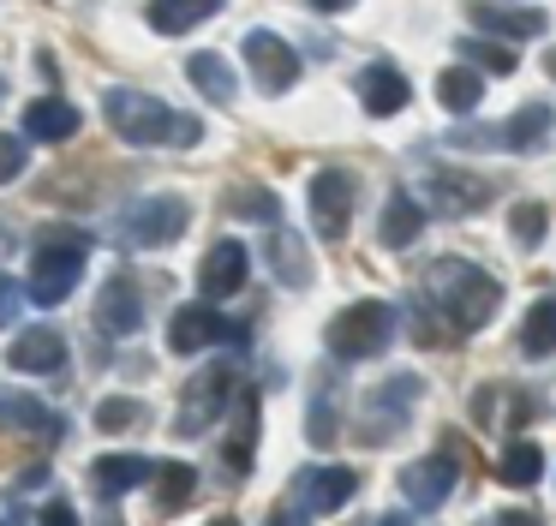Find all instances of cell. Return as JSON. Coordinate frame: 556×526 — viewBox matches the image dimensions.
Returning <instances> with one entry per match:
<instances>
[{
	"label": "cell",
	"mask_w": 556,
	"mask_h": 526,
	"mask_svg": "<svg viewBox=\"0 0 556 526\" xmlns=\"http://www.w3.org/2000/svg\"><path fill=\"white\" fill-rule=\"evenodd\" d=\"M419 305L431 311L437 323H448V335H472V329H484V323L496 317L503 287L467 258H437L431 270H425V299Z\"/></svg>",
	"instance_id": "obj_1"
},
{
	"label": "cell",
	"mask_w": 556,
	"mask_h": 526,
	"mask_svg": "<svg viewBox=\"0 0 556 526\" xmlns=\"http://www.w3.org/2000/svg\"><path fill=\"white\" fill-rule=\"evenodd\" d=\"M102 114L121 132V143H138V150H150V143H180V150H192V143L204 138V126H198L192 114H174L168 102H156V96H144V90H109Z\"/></svg>",
	"instance_id": "obj_2"
},
{
	"label": "cell",
	"mask_w": 556,
	"mask_h": 526,
	"mask_svg": "<svg viewBox=\"0 0 556 526\" xmlns=\"http://www.w3.org/2000/svg\"><path fill=\"white\" fill-rule=\"evenodd\" d=\"M85 263H90V234H78V227H49V234L37 239V251H30L25 293L37 299V305H61V299H73Z\"/></svg>",
	"instance_id": "obj_3"
},
{
	"label": "cell",
	"mask_w": 556,
	"mask_h": 526,
	"mask_svg": "<svg viewBox=\"0 0 556 526\" xmlns=\"http://www.w3.org/2000/svg\"><path fill=\"white\" fill-rule=\"evenodd\" d=\"M329 353L336 359H377L389 341H395V305H383V299H359V305L336 311L329 317Z\"/></svg>",
	"instance_id": "obj_4"
},
{
	"label": "cell",
	"mask_w": 556,
	"mask_h": 526,
	"mask_svg": "<svg viewBox=\"0 0 556 526\" xmlns=\"http://www.w3.org/2000/svg\"><path fill=\"white\" fill-rule=\"evenodd\" d=\"M186 222H192L186 198H168V191H162V198L126 203V210H121V239H126V246H138V251H156V246H168V239H180Z\"/></svg>",
	"instance_id": "obj_5"
},
{
	"label": "cell",
	"mask_w": 556,
	"mask_h": 526,
	"mask_svg": "<svg viewBox=\"0 0 556 526\" xmlns=\"http://www.w3.org/2000/svg\"><path fill=\"white\" fill-rule=\"evenodd\" d=\"M413 401H419V377H389V383H377L371 394H365V406H359V442H395L401 430H407V413H413Z\"/></svg>",
	"instance_id": "obj_6"
},
{
	"label": "cell",
	"mask_w": 556,
	"mask_h": 526,
	"mask_svg": "<svg viewBox=\"0 0 556 526\" xmlns=\"http://www.w3.org/2000/svg\"><path fill=\"white\" fill-rule=\"evenodd\" d=\"M228 394H233V365L198 371V377L186 383V401H180V418H174V430H180V437H204V430L222 418Z\"/></svg>",
	"instance_id": "obj_7"
},
{
	"label": "cell",
	"mask_w": 556,
	"mask_h": 526,
	"mask_svg": "<svg viewBox=\"0 0 556 526\" xmlns=\"http://www.w3.org/2000/svg\"><path fill=\"white\" fill-rule=\"evenodd\" d=\"M353 203H359V179H353L348 167H324V174H312V227L324 239L348 234Z\"/></svg>",
	"instance_id": "obj_8"
},
{
	"label": "cell",
	"mask_w": 556,
	"mask_h": 526,
	"mask_svg": "<svg viewBox=\"0 0 556 526\" xmlns=\"http://www.w3.org/2000/svg\"><path fill=\"white\" fill-rule=\"evenodd\" d=\"M353 490H359V473H353V466H305V473L293 478V502H300L305 514H336L341 502H353Z\"/></svg>",
	"instance_id": "obj_9"
},
{
	"label": "cell",
	"mask_w": 556,
	"mask_h": 526,
	"mask_svg": "<svg viewBox=\"0 0 556 526\" xmlns=\"http://www.w3.org/2000/svg\"><path fill=\"white\" fill-rule=\"evenodd\" d=\"M245 66H252V78L264 84L269 96H281L293 78H300V54H293L276 30H252V36H245Z\"/></svg>",
	"instance_id": "obj_10"
},
{
	"label": "cell",
	"mask_w": 556,
	"mask_h": 526,
	"mask_svg": "<svg viewBox=\"0 0 556 526\" xmlns=\"http://www.w3.org/2000/svg\"><path fill=\"white\" fill-rule=\"evenodd\" d=\"M425 198H431V210H443V215H472V210L491 203V179L460 174V167H431V174H425Z\"/></svg>",
	"instance_id": "obj_11"
},
{
	"label": "cell",
	"mask_w": 556,
	"mask_h": 526,
	"mask_svg": "<svg viewBox=\"0 0 556 526\" xmlns=\"http://www.w3.org/2000/svg\"><path fill=\"white\" fill-rule=\"evenodd\" d=\"M455 478H460L455 454H425V461L401 466V497H407L413 509H443Z\"/></svg>",
	"instance_id": "obj_12"
},
{
	"label": "cell",
	"mask_w": 556,
	"mask_h": 526,
	"mask_svg": "<svg viewBox=\"0 0 556 526\" xmlns=\"http://www.w3.org/2000/svg\"><path fill=\"white\" fill-rule=\"evenodd\" d=\"M222 335H240V329L216 311V299H210V305H180L168 317V347L174 353H204V347L222 341Z\"/></svg>",
	"instance_id": "obj_13"
},
{
	"label": "cell",
	"mask_w": 556,
	"mask_h": 526,
	"mask_svg": "<svg viewBox=\"0 0 556 526\" xmlns=\"http://www.w3.org/2000/svg\"><path fill=\"white\" fill-rule=\"evenodd\" d=\"M467 18L479 24L484 36H508V42H527V36L551 30V18H544L539 7H527V0H520V7H503V0H472Z\"/></svg>",
	"instance_id": "obj_14"
},
{
	"label": "cell",
	"mask_w": 556,
	"mask_h": 526,
	"mask_svg": "<svg viewBox=\"0 0 556 526\" xmlns=\"http://www.w3.org/2000/svg\"><path fill=\"white\" fill-rule=\"evenodd\" d=\"M245 275H252V258H245L240 239H216V246L204 251V270H198V287H204L210 299H233L245 287Z\"/></svg>",
	"instance_id": "obj_15"
},
{
	"label": "cell",
	"mask_w": 556,
	"mask_h": 526,
	"mask_svg": "<svg viewBox=\"0 0 556 526\" xmlns=\"http://www.w3.org/2000/svg\"><path fill=\"white\" fill-rule=\"evenodd\" d=\"M7 365L30 371V377H54V371L66 365V335L49 329V323H37V329H25L13 347H7Z\"/></svg>",
	"instance_id": "obj_16"
},
{
	"label": "cell",
	"mask_w": 556,
	"mask_h": 526,
	"mask_svg": "<svg viewBox=\"0 0 556 526\" xmlns=\"http://www.w3.org/2000/svg\"><path fill=\"white\" fill-rule=\"evenodd\" d=\"M551 126H556L551 108L527 102L520 114H508V126H491V143L496 150H515V155H539L544 143H551Z\"/></svg>",
	"instance_id": "obj_17"
},
{
	"label": "cell",
	"mask_w": 556,
	"mask_h": 526,
	"mask_svg": "<svg viewBox=\"0 0 556 526\" xmlns=\"http://www.w3.org/2000/svg\"><path fill=\"white\" fill-rule=\"evenodd\" d=\"M138 323H144V299H138V287L126 281V275H114L97 299V329L102 335H132Z\"/></svg>",
	"instance_id": "obj_18"
},
{
	"label": "cell",
	"mask_w": 556,
	"mask_h": 526,
	"mask_svg": "<svg viewBox=\"0 0 556 526\" xmlns=\"http://www.w3.org/2000/svg\"><path fill=\"white\" fill-rule=\"evenodd\" d=\"M407 78H401L395 66H365L359 72V102H365V114H377V120H389V114H401L407 108Z\"/></svg>",
	"instance_id": "obj_19"
},
{
	"label": "cell",
	"mask_w": 556,
	"mask_h": 526,
	"mask_svg": "<svg viewBox=\"0 0 556 526\" xmlns=\"http://www.w3.org/2000/svg\"><path fill=\"white\" fill-rule=\"evenodd\" d=\"M419 227H425V203L413 198V191H389L383 222H377V239H383L389 251H401V246H413V239H419Z\"/></svg>",
	"instance_id": "obj_20"
},
{
	"label": "cell",
	"mask_w": 556,
	"mask_h": 526,
	"mask_svg": "<svg viewBox=\"0 0 556 526\" xmlns=\"http://www.w3.org/2000/svg\"><path fill=\"white\" fill-rule=\"evenodd\" d=\"M78 126H85V120H78V108L61 102V96H42V102L25 108V132H30V138H42V143H66Z\"/></svg>",
	"instance_id": "obj_21"
},
{
	"label": "cell",
	"mask_w": 556,
	"mask_h": 526,
	"mask_svg": "<svg viewBox=\"0 0 556 526\" xmlns=\"http://www.w3.org/2000/svg\"><path fill=\"white\" fill-rule=\"evenodd\" d=\"M216 12H222V0H150L144 18H150V30H162V36H186L192 24L216 18Z\"/></svg>",
	"instance_id": "obj_22"
},
{
	"label": "cell",
	"mask_w": 556,
	"mask_h": 526,
	"mask_svg": "<svg viewBox=\"0 0 556 526\" xmlns=\"http://www.w3.org/2000/svg\"><path fill=\"white\" fill-rule=\"evenodd\" d=\"M0 425L7 430H37V437H61V418H54L37 394H18V389H0Z\"/></svg>",
	"instance_id": "obj_23"
},
{
	"label": "cell",
	"mask_w": 556,
	"mask_h": 526,
	"mask_svg": "<svg viewBox=\"0 0 556 526\" xmlns=\"http://www.w3.org/2000/svg\"><path fill=\"white\" fill-rule=\"evenodd\" d=\"M150 473H156V466H150L144 454H102V461L90 466V478H97L102 497H126V490H138Z\"/></svg>",
	"instance_id": "obj_24"
},
{
	"label": "cell",
	"mask_w": 556,
	"mask_h": 526,
	"mask_svg": "<svg viewBox=\"0 0 556 526\" xmlns=\"http://www.w3.org/2000/svg\"><path fill=\"white\" fill-rule=\"evenodd\" d=\"M496 478H503V485H515V490L539 485V478H544V449H539V442H527V437H515L503 449V461H496Z\"/></svg>",
	"instance_id": "obj_25"
},
{
	"label": "cell",
	"mask_w": 556,
	"mask_h": 526,
	"mask_svg": "<svg viewBox=\"0 0 556 526\" xmlns=\"http://www.w3.org/2000/svg\"><path fill=\"white\" fill-rule=\"evenodd\" d=\"M520 353L527 359H551L556 353V293H544L539 305L527 311V323H520Z\"/></svg>",
	"instance_id": "obj_26"
},
{
	"label": "cell",
	"mask_w": 556,
	"mask_h": 526,
	"mask_svg": "<svg viewBox=\"0 0 556 526\" xmlns=\"http://www.w3.org/2000/svg\"><path fill=\"white\" fill-rule=\"evenodd\" d=\"M269 263H276V275L288 287H305L312 281V263H305V246H300V234H288V227H269Z\"/></svg>",
	"instance_id": "obj_27"
},
{
	"label": "cell",
	"mask_w": 556,
	"mask_h": 526,
	"mask_svg": "<svg viewBox=\"0 0 556 526\" xmlns=\"http://www.w3.org/2000/svg\"><path fill=\"white\" fill-rule=\"evenodd\" d=\"M479 96H484L479 66H448L443 78H437V102H443L448 114H472V108H479Z\"/></svg>",
	"instance_id": "obj_28"
},
{
	"label": "cell",
	"mask_w": 556,
	"mask_h": 526,
	"mask_svg": "<svg viewBox=\"0 0 556 526\" xmlns=\"http://www.w3.org/2000/svg\"><path fill=\"white\" fill-rule=\"evenodd\" d=\"M186 72H192V84L210 96V102H233V96H240L233 66H228L222 54H192V60H186Z\"/></svg>",
	"instance_id": "obj_29"
},
{
	"label": "cell",
	"mask_w": 556,
	"mask_h": 526,
	"mask_svg": "<svg viewBox=\"0 0 556 526\" xmlns=\"http://www.w3.org/2000/svg\"><path fill=\"white\" fill-rule=\"evenodd\" d=\"M252 437H257V394L245 389L240 406H233V437H228V466H233V473L252 466Z\"/></svg>",
	"instance_id": "obj_30"
},
{
	"label": "cell",
	"mask_w": 556,
	"mask_h": 526,
	"mask_svg": "<svg viewBox=\"0 0 556 526\" xmlns=\"http://www.w3.org/2000/svg\"><path fill=\"white\" fill-rule=\"evenodd\" d=\"M192 490H198V473L186 461L156 466V502H162V514H180L186 502H192Z\"/></svg>",
	"instance_id": "obj_31"
},
{
	"label": "cell",
	"mask_w": 556,
	"mask_h": 526,
	"mask_svg": "<svg viewBox=\"0 0 556 526\" xmlns=\"http://www.w3.org/2000/svg\"><path fill=\"white\" fill-rule=\"evenodd\" d=\"M144 418H150L144 401H132V394H109V401L97 406V430H109V437L114 430H138Z\"/></svg>",
	"instance_id": "obj_32"
},
{
	"label": "cell",
	"mask_w": 556,
	"mask_h": 526,
	"mask_svg": "<svg viewBox=\"0 0 556 526\" xmlns=\"http://www.w3.org/2000/svg\"><path fill=\"white\" fill-rule=\"evenodd\" d=\"M460 54H467V66H479V72H515V48L484 42V36H460Z\"/></svg>",
	"instance_id": "obj_33"
},
{
	"label": "cell",
	"mask_w": 556,
	"mask_h": 526,
	"mask_svg": "<svg viewBox=\"0 0 556 526\" xmlns=\"http://www.w3.org/2000/svg\"><path fill=\"white\" fill-rule=\"evenodd\" d=\"M228 210H233V215H257V222H276L281 203H276V191H264V186H240V191L228 198Z\"/></svg>",
	"instance_id": "obj_34"
},
{
	"label": "cell",
	"mask_w": 556,
	"mask_h": 526,
	"mask_svg": "<svg viewBox=\"0 0 556 526\" xmlns=\"http://www.w3.org/2000/svg\"><path fill=\"white\" fill-rule=\"evenodd\" d=\"M544 222H551V215H544V203H515V215H508V227H515L520 246H539Z\"/></svg>",
	"instance_id": "obj_35"
},
{
	"label": "cell",
	"mask_w": 556,
	"mask_h": 526,
	"mask_svg": "<svg viewBox=\"0 0 556 526\" xmlns=\"http://www.w3.org/2000/svg\"><path fill=\"white\" fill-rule=\"evenodd\" d=\"M305 430H312V442H317V449H329V442H336V401H329V394H317V401H312V425H305Z\"/></svg>",
	"instance_id": "obj_36"
},
{
	"label": "cell",
	"mask_w": 556,
	"mask_h": 526,
	"mask_svg": "<svg viewBox=\"0 0 556 526\" xmlns=\"http://www.w3.org/2000/svg\"><path fill=\"white\" fill-rule=\"evenodd\" d=\"M25 174V138L18 132H0V186Z\"/></svg>",
	"instance_id": "obj_37"
},
{
	"label": "cell",
	"mask_w": 556,
	"mask_h": 526,
	"mask_svg": "<svg viewBox=\"0 0 556 526\" xmlns=\"http://www.w3.org/2000/svg\"><path fill=\"white\" fill-rule=\"evenodd\" d=\"M18 305H25V287H18L13 275H0V329L18 317Z\"/></svg>",
	"instance_id": "obj_38"
},
{
	"label": "cell",
	"mask_w": 556,
	"mask_h": 526,
	"mask_svg": "<svg viewBox=\"0 0 556 526\" xmlns=\"http://www.w3.org/2000/svg\"><path fill=\"white\" fill-rule=\"evenodd\" d=\"M42 526H85V521H78V509H73V502H61V497H54L49 509H42Z\"/></svg>",
	"instance_id": "obj_39"
},
{
	"label": "cell",
	"mask_w": 556,
	"mask_h": 526,
	"mask_svg": "<svg viewBox=\"0 0 556 526\" xmlns=\"http://www.w3.org/2000/svg\"><path fill=\"white\" fill-rule=\"evenodd\" d=\"M496 526H544L539 514H520V509H508V514H496Z\"/></svg>",
	"instance_id": "obj_40"
},
{
	"label": "cell",
	"mask_w": 556,
	"mask_h": 526,
	"mask_svg": "<svg viewBox=\"0 0 556 526\" xmlns=\"http://www.w3.org/2000/svg\"><path fill=\"white\" fill-rule=\"evenodd\" d=\"M42 478H49V466H30V473H18V490H37Z\"/></svg>",
	"instance_id": "obj_41"
},
{
	"label": "cell",
	"mask_w": 556,
	"mask_h": 526,
	"mask_svg": "<svg viewBox=\"0 0 556 526\" xmlns=\"http://www.w3.org/2000/svg\"><path fill=\"white\" fill-rule=\"evenodd\" d=\"M269 526H305V514H288V509H281V514H269Z\"/></svg>",
	"instance_id": "obj_42"
},
{
	"label": "cell",
	"mask_w": 556,
	"mask_h": 526,
	"mask_svg": "<svg viewBox=\"0 0 556 526\" xmlns=\"http://www.w3.org/2000/svg\"><path fill=\"white\" fill-rule=\"evenodd\" d=\"M312 7H317V12H348L353 0H312Z\"/></svg>",
	"instance_id": "obj_43"
},
{
	"label": "cell",
	"mask_w": 556,
	"mask_h": 526,
	"mask_svg": "<svg viewBox=\"0 0 556 526\" xmlns=\"http://www.w3.org/2000/svg\"><path fill=\"white\" fill-rule=\"evenodd\" d=\"M377 526H413V521H401V514H383V521H377Z\"/></svg>",
	"instance_id": "obj_44"
},
{
	"label": "cell",
	"mask_w": 556,
	"mask_h": 526,
	"mask_svg": "<svg viewBox=\"0 0 556 526\" xmlns=\"http://www.w3.org/2000/svg\"><path fill=\"white\" fill-rule=\"evenodd\" d=\"M210 526H240V521H233V514H216V521H210Z\"/></svg>",
	"instance_id": "obj_45"
},
{
	"label": "cell",
	"mask_w": 556,
	"mask_h": 526,
	"mask_svg": "<svg viewBox=\"0 0 556 526\" xmlns=\"http://www.w3.org/2000/svg\"><path fill=\"white\" fill-rule=\"evenodd\" d=\"M544 72H551V78H556V48H551V54H544Z\"/></svg>",
	"instance_id": "obj_46"
},
{
	"label": "cell",
	"mask_w": 556,
	"mask_h": 526,
	"mask_svg": "<svg viewBox=\"0 0 556 526\" xmlns=\"http://www.w3.org/2000/svg\"><path fill=\"white\" fill-rule=\"evenodd\" d=\"M0 102H7V78H0Z\"/></svg>",
	"instance_id": "obj_47"
},
{
	"label": "cell",
	"mask_w": 556,
	"mask_h": 526,
	"mask_svg": "<svg viewBox=\"0 0 556 526\" xmlns=\"http://www.w3.org/2000/svg\"><path fill=\"white\" fill-rule=\"evenodd\" d=\"M0 526H7V521H0Z\"/></svg>",
	"instance_id": "obj_48"
}]
</instances>
